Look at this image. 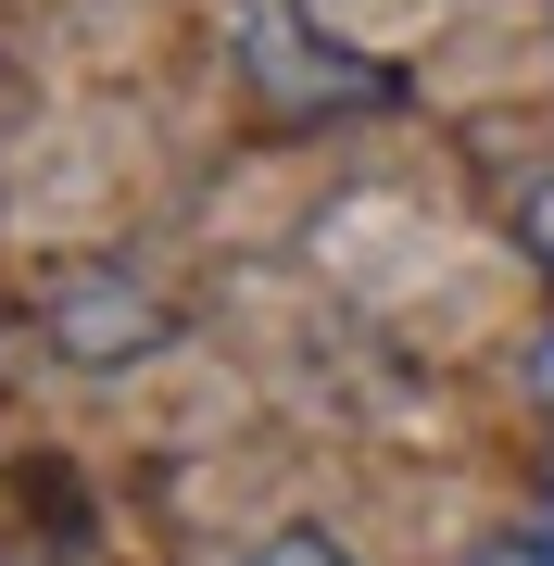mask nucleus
I'll use <instances>...</instances> for the list:
<instances>
[{
	"mask_svg": "<svg viewBox=\"0 0 554 566\" xmlns=\"http://www.w3.org/2000/svg\"><path fill=\"white\" fill-rule=\"evenodd\" d=\"M516 240H530V264H542V277H554V177L530 189V202H516Z\"/></svg>",
	"mask_w": 554,
	"mask_h": 566,
	"instance_id": "obj_4",
	"label": "nucleus"
},
{
	"mask_svg": "<svg viewBox=\"0 0 554 566\" xmlns=\"http://www.w3.org/2000/svg\"><path fill=\"white\" fill-rule=\"evenodd\" d=\"M51 327H63V353H76V365H139L151 340H165V303L126 290V277H102V290H63Z\"/></svg>",
	"mask_w": 554,
	"mask_h": 566,
	"instance_id": "obj_2",
	"label": "nucleus"
},
{
	"mask_svg": "<svg viewBox=\"0 0 554 566\" xmlns=\"http://www.w3.org/2000/svg\"><path fill=\"white\" fill-rule=\"evenodd\" d=\"M542 542H554V504H542Z\"/></svg>",
	"mask_w": 554,
	"mask_h": 566,
	"instance_id": "obj_7",
	"label": "nucleus"
},
{
	"mask_svg": "<svg viewBox=\"0 0 554 566\" xmlns=\"http://www.w3.org/2000/svg\"><path fill=\"white\" fill-rule=\"evenodd\" d=\"M467 566H554V542H542V528H516V542H479Z\"/></svg>",
	"mask_w": 554,
	"mask_h": 566,
	"instance_id": "obj_5",
	"label": "nucleus"
},
{
	"mask_svg": "<svg viewBox=\"0 0 554 566\" xmlns=\"http://www.w3.org/2000/svg\"><path fill=\"white\" fill-rule=\"evenodd\" d=\"M227 25H240V63L278 88L290 114H328V102H390V63H353L341 39H315L303 0H227Z\"/></svg>",
	"mask_w": 554,
	"mask_h": 566,
	"instance_id": "obj_1",
	"label": "nucleus"
},
{
	"mask_svg": "<svg viewBox=\"0 0 554 566\" xmlns=\"http://www.w3.org/2000/svg\"><path fill=\"white\" fill-rule=\"evenodd\" d=\"M240 566H353V554H341V542H315V528H290V542H252Z\"/></svg>",
	"mask_w": 554,
	"mask_h": 566,
	"instance_id": "obj_3",
	"label": "nucleus"
},
{
	"mask_svg": "<svg viewBox=\"0 0 554 566\" xmlns=\"http://www.w3.org/2000/svg\"><path fill=\"white\" fill-rule=\"evenodd\" d=\"M530 390H542V403H554V340H542V353H530Z\"/></svg>",
	"mask_w": 554,
	"mask_h": 566,
	"instance_id": "obj_6",
	"label": "nucleus"
}]
</instances>
